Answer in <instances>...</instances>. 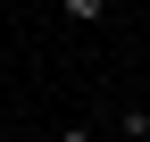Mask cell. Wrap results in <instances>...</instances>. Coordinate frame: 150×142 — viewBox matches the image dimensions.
<instances>
[{
  "label": "cell",
  "instance_id": "6da1fadb",
  "mask_svg": "<svg viewBox=\"0 0 150 142\" xmlns=\"http://www.w3.org/2000/svg\"><path fill=\"white\" fill-rule=\"evenodd\" d=\"M100 142H150V117L142 109H117V117H108V134Z\"/></svg>",
  "mask_w": 150,
  "mask_h": 142
},
{
  "label": "cell",
  "instance_id": "7a4b0ae2",
  "mask_svg": "<svg viewBox=\"0 0 150 142\" xmlns=\"http://www.w3.org/2000/svg\"><path fill=\"white\" fill-rule=\"evenodd\" d=\"M59 9L75 17V25H100V17H108V0H59Z\"/></svg>",
  "mask_w": 150,
  "mask_h": 142
},
{
  "label": "cell",
  "instance_id": "3957f363",
  "mask_svg": "<svg viewBox=\"0 0 150 142\" xmlns=\"http://www.w3.org/2000/svg\"><path fill=\"white\" fill-rule=\"evenodd\" d=\"M59 142H100V134H92V126H59Z\"/></svg>",
  "mask_w": 150,
  "mask_h": 142
}]
</instances>
